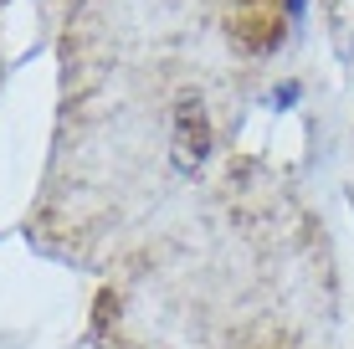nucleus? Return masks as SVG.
Here are the masks:
<instances>
[{
    "label": "nucleus",
    "instance_id": "nucleus-2",
    "mask_svg": "<svg viewBox=\"0 0 354 349\" xmlns=\"http://www.w3.org/2000/svg\"><path fill=\"white\" fill-rule=\"evenodd\" d=\"M288 16H292V21L303 16V0H288Z\"/></svg>",
    "mask_w": 354,
    "mask_h": 349
},
{
    "label": "nucleus",
    "instance_id": "nucleus-1",
    "mask_svg": "<svg viewBox=\"0 0 354 349\" xmlns=\"http://www.w3.org/2000/svg\"><path fill=\"white\" fill-rule=\"evenodd\" d=\"M292 103H298V82H283V88L272 93V108H277V113H288Z\"/></svg>",
    "mask_w": 354,
    "mask_h": 349
}]
</instances>
